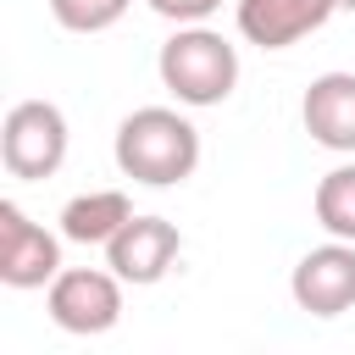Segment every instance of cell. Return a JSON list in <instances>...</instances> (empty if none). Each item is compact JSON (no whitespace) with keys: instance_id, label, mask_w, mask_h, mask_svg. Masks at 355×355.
<instances>
[{"instance_id":"6da1fadb","label":"cell","mask_w":355,"mask_h":355,"mask_svg":"<svg viewBox=\"0 0 355 355\" xmlns=\"http://www.w3.org/2000/svg\"><path fill=\"white\" fill-rule=\"evenodd\" d=\"M116 166L144 189H172L200 166V128L166 105H139L116 128Z\"/></svg>"},{"instance_id":"7a4b0ae2","label":"cell","mask_w":355,"mask_h":355,"mask_svg":"<svg viewBox=\"0 0 355 355\" xmlns=\"http://www.w3.org/2000/svg\"><path fill=\"white\" fill-rule=\"evenodd\" d=\"M155 72H161V83H166L183 105H222V100L233 94V83H239V50H233L222 33H211V28H200V22H183V28L161 44Z\"/></svg>"},{"instance_id":"3957f363","label":"cell","mask_w":355,"mask_h":355,"mask_svg":"<svg viewBox=\"0 0 355 355\" xmlns=\"http://www.w3.org/2000/svg\"><path fill=\"white\" fill-rule=\"evenodd\" d=\"M0 161L22 183H39L50 172H61V161H67V116H61V105L17 100L6 111V128H0Z\"/></svg>"},{"instance_id":"277c9868","label":"cell","mask_w":355,"mask_h":355,"mask_svg":"<svg viewBox=\"0 0 355 355\" xmlns=\"http://www.w3.org/2000/svg\"><path fill=\"white\" fill-rule=\"evenodd\" d=\"M44 311L61 333H78V338L111 333L122 316V277L100 272V266H61L44 294Z\"/></svg>"},{"instance_id":"5b68a950","label":"cell","mask_w":355,"mask_h":355,"mask_svg":"<svg viewBox=\"0 0 355 355\" xmlns=\"http://www.w3.org/2000/svg\"><path fill=\"white\" fill-rule=\"evenodd\" d=\"M288 294L311 316H344L355 305V244L327 239V244L305 250L288 272Z\"/></svg>"},{"instance_id":"8992f818","label":"cell","mask_w":355,"mask_h":355,"mask_svg":"<svg viewBox=\"0 0 355 355\" xmlns=\"http://www.w3.org/2000/svg\"><path fill=\"white\" fill-rule=\"evenodd\" d=\"M61 272V244L44 233L17 200H0V283L6 288H44Z\"/></svg>"},{"instance_id":"52a82bcc","label":"cell","mask_w":355,"mask_h":355,"mask_svg":"<svg viewBox=\"0 0 355 355\" xmlns=\"http://www.w3.org/2000/svg\"><path fill=\"white\" fill-rule=\"evenodd\" d=\"M178 250H183V233L178 222L166 216H128L122 233L105 244V266L122 277V283H161L172 266H178Z\"/></svg>"},{"instance_id":"ba28073f","label":"cell","mask_w":355,"mask_h":355,"mask_svg":"<svg viewBox=\"0 0 355 355\" xmlns=\"http://www.w3.org/2000/svg\"><path fill=\"white\" fill-rule=\"evenodd\" d=\"M338 11V0H239V33L261 50H288L305 33H316L327 17Z\"/></svg>"},{"instance_id":"9c48e42d","label":"cell","mask_w":355,"mask_h":355,"mask_svg":"<svg viewBox=\"0 0 355 355\" xmlns=\"http://www.w3.org/2000/svg\"><path fill=\"white\" fill-rule=\"evenodd\" d=\"M300 122L322 150L355 155V72H322L311 78L300 100Z\"/></svg>"},{"instance_id":"30bf717a","label":"cell","mask_w":355,"mask_h":355,"mask_svg":"<svg viewBox=\"0 0 355 355\" xmlns=\"http://www.w3.org/2000/svg\"><path fill=\"white\" fill-rule=\"evenodd\" d=\"M128 216H133V200L122 189H89V194L61 205V239H72V244H111Z\"/></svg>"},{"instance_id":"8fae6325","label":"cell","mask_w":355,"mask_h":355,"mask_svg":"<svg viewBox=\"0 0 355 355\" xmlns=\"http://www.w3.org/2000/svg\"><path fill=\"white\" fill-rule=\"evenodd\" d=\"M316 222L327 227V239H349L355 244V161L333 166L316 183Z\"/></svg>"},{"instance_id":"7c38bea8","label":"cell","mask_w":355,"mask_h":355,"mask_svg":"<svg viewBox=\"0 0 355 355\" xmlns=\"http://www.w3.org/2000/svg\"><path fill=\"white\" fill-rule=\"evenodd\" d=\"M133 0H50V17L67 28V33H105L128 17Z\"/></svg>"},{"instance_id":"4fadbf2b","label":"cell","mask_w":355,"mask_h":355,"mask_svg":"<svg viewBox=\"0 0 355 355\" xmlns=\"http://www.w3.org/2000/svg\"><path fill=\"white\" fill-rule=\"evenodd\" d=\"M150 11L183 28V22H205L211 11H222V0H150Z\"/></svg>"},{"instance_id":"5bb4252c","label":"cell","mask_w":355,"mask_h":355,"mask_svg":"<svg viewBox=\"0 0 355 355\" xmlns=\"http://www.w3.org/2000/svg\"><path fill=\"white\" fill-rule=\"evenodd\" d=\"M338 11H355V0H338Z\"/></svg>"}]
</instances>
